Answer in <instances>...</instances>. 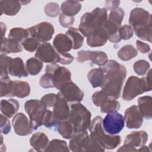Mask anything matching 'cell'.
<instances>
[{
    "mask_svg": "<svg viewBox=\"0 0 152 152\" xmlns=\"http://www.w3.org/2000/svg\"><path fill=\"white\" fill-rule=\"evenodd\" d=\"M104 72L102 90L110 98L120 97L123 83L126 76L125 67L115 60H109L102 68Z\"/></svg>",
    "mask_w": 152,
    "mask_h": 152,
    "instance_id": "cell-1",
    "label": "cell"
},
{
    "mask_svg": "<svg viewBox=\"0 0 152 152\" xmlns=\"http://www.w3.org/2000/svg\"><path fill=\"white\" fill-rule=\"evenodd\" d=\"M129 23L136 35L141 40L151 42V16L141 8H135L130 12Z\"/></svg>",
    "mask_w": 152,
    "mask_h": 152,
    "instance_id": "cell-2",
    "label": "cell"
},
{
    "mask_svg": "<svg viewBox=\"0 0 152 152\" xmlns=\"http://www.w3.org/2000/svg\"><path fill=\"white\" fill-rule=\"evenodd\" d=\"M90 138L103 148L113 150L121 142L119 135L106 134L102 127V118L97 116L94 118L89 127Z\"/></svg>",
    "mask_w": 152,
    "mask_h": 152,
    "instance_id": "cell-3",
    "label": "cell"
},
{
    "mask_svg": "<svg viewBox=\"0 0 152 152\" xmlns=\"http://www.w3.org/2000/svg\"><path fill=\"white\" fill-rule=\"evenodd\" d=\"M151 90V69H150L145 77L138 78L131 76L127 80L122 94L125 100H131L138 95Z\"/></svg>",
    "mask_w": 152,
    "mask_h": 152,
    "instance_id": "cell-4",
    "label": "cell"
},
{
    "mask_svg": "<svg viewBox=\"0 0 152 152\" xmlns=\"http://www.w3.org/2000/svg\"><path fill=\"white\" fill-rule=\"evenodd\" d=\"M107 18L105 8H96L91 12H86L81 17L79 31L84 36H87L93 30L102 27Z\"/></svg>",
    "mask_w": 152,
    "mask_h": 152,
    "instance_id": "cell-5",
    "label": "cell"
},
{
    "mask_svg": "<svg viewBox=\"0 0 152 152\" xmlns=\"http://www.w3.org/2000/svg\"><path fill=\"white\" fill-rule=\"evenodd\" d=\"M91 114L90 112L80 103L71 106L69 116L67 120L72 124L75 132L87 131L91 125Z\"/></svg>",
    "mask_w": 152,
    "mask_h": 152,
    "instance_id": "cell-6",
    "label": "cell"
},
{
    "mask_svg": "<svg viewBox=\"0 0 152 152\" xmlns=\"http://www.w3.org/2000/svg\"><path fill=\"white\" fill-rule=\"evenodd\" d=\"M69 148L74 152L104 151L105 150L90 138L87 131L75 133L69 141Z\"/></svg>",
    "mask_w": 152,
    "mask_h": 152,
    "instance_id": "cell-7",
    "label": "cell"
},
{
    "mask_svg": "<svg viewBox=\"0 0 152 152\" xmlns=\"http://www.w3.org/2000/svg\"><path fill=\"white\" fill-rule=\"evenodd\" d=\"M25 110L28 115L34 130L43 125V120L46 111V107L41 100L31 99L24 104Z\"/></svg>",
    "mask_w": 152,
    "mask_h": 152,
    "instance_id": "cell-8",
    "label": "cell"
},
{
    "mask_svg": "<svg viewBox=\"0 0 152 152\" xmlns=\"http://www.w3.org/2000/svg\"><path fill=\"white\" fill-rule=\"evenodd\" d=\"M125 126L124 117L117 110L112 111L102 119V127L104 131L109 135L119 134Z\"/></svg>",
    "mask_w": 152,
    "mask_h": 152,
    "instance_id": "cell-9",
    "label": "cell"
},
{
    "mask_svg": "<svg viewBox=\"0 0 152 152\" xmlns=\"http://www.w3.org/2000/svg\"><path fill=\"white\" fill-rule=\"evenodd\" d=\"M46 72L49 73L52 75L54 87L59 90L65 83L71 81L70 71L56 64H50L46 65Z\"/></svg>",
    "mask_w": 152,
    "mask_h": 152,
    "instance_id": "cell-10",
    "label": "cell"
},
{
    "mask_svg": "<svg viewBox=\"0 0 152 152\" xmlns=\"http://www.w3.org/2000/svg\"><path fill=\"white\" fill-rule=\"evenodd\" d=\"M148 140V134L144 131L131 132L128 135L124 145L118 149L119 151H137V147L143 146Z\"/></svg>",
    "mask_w": 152,
    "mask_h": 152,
    "instance_id": "cell-11",
    "label": "cell"
},
{
    "mask_svg": "<svg viewBox=\"0 0 152 152\" xmlns=\"http://www.w3.org/2000/svg\"><path fill=\"white\" fill-rule=\"evenodd\" d=\"M27 29L32 37L43 43L50 40L54 33L53 26L48 22H42Z\"/></svg>",
    "mask_w": 152,
    "mask_h": 152,
    "instance_id": "cell-12",
    "label": "cell"
},
{
    "mask_svg": "<svg viewBox=\"0 0 152 152\" xmlns=\"http://www.w3.org/2000/svg\"><path fill=\"white\" fill-rule=\"evenodd\" d=\"M58 94L67 102H80L83 99L84 95L83 91L72 81L62 86Z\"/></svg>",
    "mask_w": 152,
    "mask_h": 152,
    "instance_id": "cell-13",
    "label": "cell"
},
{
    "mask_svg": "<svg viewBox=\"0 0 152 152\" xmlns=\"http://www.w3.org/2000/svg\"><path fill=\"white\" fill-rule=\"evenodd\" d=\"M35 57L46 63L56 64L59 62V53L49 43L44 42L40 45L35 53Z\"/></svg>",
    "mask_w": 152,
    "mask_h": 152,
    "instance_id": "cell-14",
    "label": "cell"
},
{
    "mask_svg": "<svg viewBox=\"0 0 152 152\" xmlns=\"http://www.w3.org/2000/svg\"><path fill=\"white\" fill-rule=\"evenodd\" d=\"M77 59L80 63L90 60L93 64L99 66H103L108 61L107 55L106 53L103 51L99 50H80L78 52V57Z\"/></svg>",
    "mask_w": 152,
    "mask_h": 152,
    "instance_id": "cell-15",
    "label": "cell"
},
{
    "mask_svg": "<svg viewBox=\"0 0 152 152\" xmlns=\"http://www.w3.org/2000/svg\"><path fill=\"white\" fill-rule=\"evenodd\" d=\"M12 125L16 134L21 136L29 135L34 130L30 121L23 113L15 115L12 119Z\"/></svg>",
    "mask_w": 152,
    "mask_h": 152,
    "instance_id": "cell-16",
    "label": "cell"
},
{
    "mask_svg": "<svg viewBox=\"0 0 152 152\" xmlns=\"http://www.w3.org/2000/svg\"><path fill=\"white\" fill-rule=\"evenodd\" d=\"M124 119L126 126L129 129L139 128L143 122V116L136 105H133L126 109L125 112Z\"/></svg>",
    "mask_w": 152,
    "mask_h": 152,
    "instance_id": "cell-17",
    "label": "cell"
},
{
    "mask_svg": "<svg viewBox=\"0 0 152 152\" xmlns=\"http://www.w3.org/2000/svg\"><path fill=\"white\" fill-rule=\"evenodd\" d=\"M53 107V113L58 122V124L61 121H65L68 119L70 112L69 107L68 105L67 102L58 94H57L56 99Z\"/></svg>",
    "mask_w": 152,
    "mask_h": 152,
    "instance_id": "cell-18",
    "label": "cell"
},
{
    "mask_svg": "<svg viewBox=\"0 0 152 152\" xmlns=\"http://www.w3.org/2000/svg\"><path fill=\"white\" fill-rule=\"evenodd\" d=\"M107 40V33L103 27L93 30L87 36V45L91 47L103 46Z\"/></svg>",
    "mask_w": 152,
    "mask_h": 152,
    "instance_id": "cell-19",
    "label": "cell"
},
{
    "mask_svg": "<svg viewBox=\"0 0 152 152\" xmlns=\"http://www.w3.org/2000/svg\"><path fill=\"white\" fill-rule=\"evenodd\" d=\"M53 45L56 50L59 53H67L73 48V43L70 38L67 35L62 33L55 36Z\"/></svg>",
    "mask_w": 152,
    "mask_h": 152,
    "instance_id": "cell-20",
    "label": "cell"
},
{
    "mask_svg": "<svg viewBox=\"0 0 152 152\" xmlns=\"http://www.w3.org/2000/svg\"><path fill=\"white\" fill-rule=\"evenodd\" d=\"M8 72L11 75L19 78L26 77L28 75L27 69L25 68L24 62L20 58H12Z\"/></svg>",
    "mask_w": 152,
    "mask_h": 152,
    "instance_id": "cell-21",
    "label": "cell"
},
{
    "mask_svg": "<svg viewBox=\"0 0 152 152\" xmlns=\"http://www.w3.org/2000/svg\"><path fill=\"white\" fill-rule=\"evenodd\" d=\"M30 145L37 151L46 150L49 142L48 137L43 132L34 133L30 140Z\"/></svg>",
    "mask_w": 152,
    "mask_h": 152,
    "instance_id": "cell-22",
    "label": "cell"
},
{
    "mask_svg": "<svg viewBox=\"0 0 152 152\" xmlns=\"http://www.w3.org/2000/svg\"><path fill=\"white\" fill-rule=\"evenodd\" d=\"M20 42L10 38L4 37L2 39L1 52L3 54L10 53H18L23 50V48Z\"/></svg>",
    "mask_w": 152,
    "mask_h": 152,
    "instance_id": "cell-23",
    "label": "cell"
},
{
    "mask_svg": "<svg viewBox=\"0 0 152 152\" xmlns=\"http://www.w3.org/2000/svg\"><path fill=\"white\" fill-rule=\"evenodd\" d=\"M152 98L149 96L140 97L137 100L138 107L142 116L147 119H150L152 116Z\"/></svg>",
    "mask_w": 152,
    "mask_h": 152,
    "instance_id": "cell-24",
    "label": "cell"
},
{
    "mask_svg": "<svg viewBox=\"0 0 152 152\" xmlns=\"http://www.w3.org/2000/svg\"><path fill=\"white\" fill-rule=\"evenodd\" d=\"M21 4L18 1H1V14L7 15H15L20 11Z\"/></svg>",
    "mask_w": 152,
    "mask_h": 152,
    "instance_id": "cell-25",
    "label": "cell"
},
{
    "mask_svg": "<svg viewBox=\"0 0 152 152\" xmlns=\"http://www.w3.org/2000/svg\"><path fill=\"white\" fill-rule=\"evenodd\" d=\"M30 87L26 81H14L11 96H16L19 98H24L29 95Z\"/></svg>",
    "mask_w": 152,
    "mask_h": 152,
    "instance_id": "cell-26",
    "label": "cell"
},
{
    "mask_svg": "<svg viewBox=\"0 0 152 152\" xmlns=\"http://www.w3.org/2000/svg\"><path fill=\"white\" fill-rule=\"evenodd\" d=\"M19 103L17 100L11 99L1 101V112L7 118H11L18 110Z\"/></svg>",
    "mask_w": 152,
    "mask_h": 152,
    "instance_id": "cell-27",
    "label": "cell"
},
{
    "mask_svg": "<svg viewBox=\"0 0 152 152\" xmlns=\"http://www.w3.org/2000/svg\"><path fill=\"white\" fill-rule=\"evenodd\" d=\"M81 8V4L78 1H66L61 5L62 14L70 17H74V15L77 14Z\"/></svg>",
    "mask_w": 152,
    "mask_h": 152,
    "instance_id": "cell-28",
    "label": "cell"
},
{
    "mask_svg": "<svg viewBox=\"0 0 152 152\" xmlns=\"http://www.w3.org/2000/svg\"><path fill=\"white\" fill-rule=\"evenodd\" d=\"M87 78L94 88L101 87L103 81L104 72L102 68L93 69L88 72Z\"/></svg>",
    "mask_w": 152,
    "mask_h": 152,
    "instance_id": "cell-29",
    "label": "cell"
},
{
    "mask_svg": "<svg viewBox=\"0 0 152 152\" xmlns=\"http://www.w3.org/2000/svg\"><path fill=\"white\" fill-rule=\"evenodd\" d=\"M67 35L71 40L73 43V49H78L81 48L83 44L84 37L78 29L74 27H69L66 31Z\"/></svg>",
    "mask_w": 152,
    "mask_h": 152,
    "instance_id": "cell-30",
    "label": "cell"
},
{
    "mask_svg": "<svg viewBox=\"0 0 152 152\" xmlns=\"http://www.w3.org/2000/svg\"><path fill=\"white\" fill-rule=\"evenodd\" d=\"M56 128L59 134L65 139H71L75 134L72 124L67 119L59 122Z\"/></svg>",
    "mask_w": 152,
    "mask_h": 152,
    "instance_id": "cell-31",
    "label": "cell"
},
{
    "mask_svg": "<svg viewBox=\"0 0 152 152\" xmlns=\"http://www.w3.org/2000/svg\"><path fill=\"white\" fill-rule=\"evenodd\" d=\"M138 54L137 49L131 45H126L121 48L118 52V56L122 61H127L135 58Z\"/></svg>",
    "mask_w": 152,
    "mask_h": 152,
    "instance_id": "cell-32",
    "label": "cell"
},
{
    "mask_svg": "<svg viewBox=\"0 0 152 152\" xmlns=\"http://www.w3.org/2000/svg\"><path fill=\"white\" fill-rule=\"evenodd\" d=\"M43 63L36 58H30L26 61V69L28 73L31 75L39 74L42 68Z\"/></svg>",
    "mask_w": 152,
    "mask_h": 152,
    "instance_id": "cell-33",
    "label": "cell"
},
{
    "mask_svg": "<svg viewBox=\"0 0 152 152\" xmlns=\"http://www.w3.org/2000/svg\"><path fill=\"white\" fill-rule=\"evenodd\" d=\"M69 150L65 141L54 139L49 142L45 151H69Z\"/></svg>",
    "mask_w": 152,
    "mask_h": 152,
    "instance_id": "cell-34",
    "label": "cell"
},
{
    "mask_svg": "<svg viewBox=\"0 0 152 152\" xmlns=\"http://www.w3.org/2000/svg\"><path fill=\"white\" fill-rule=\"evenodd\" d=\"M30 35L27 29H24L20 27L12 28L8 34V38L14 39L19 42H23Z\"/></svg>",
    "mask_w": 152,
    "mask_h": 152,
    "instance_id": "cell-35",
    "label": "cell"
},
{
    "mask_svg": "<svg viewBox=\"0 0 152 152\" xmlns=\"http://www.w3.org/2000/svg\"><path fill=\"white\" fill-rule=\"evenodd\" d=\"M1 97H10L13 81L8 76L1 77Z\"/></svg>",
    "mask_w": 152,
    "mask_h": 152,
    "instance_id": "cell-36",
    "label": "cell"
},
{
    "mask_svg": "<svg viewBox=\"0 0 152 152\" xmlns=\"http://www.w3.org/2000/svg\"><path fill=\"white\" fill-rule=\"evenodd\" d=\"M100 107V111L102 113H107L112 111L119 110L120 108V103L116 99L109 98Z\"/></svg>",
    "mask_w": 152,
    "mask_h": 152,
    "instance_id": "cell-37",
    "label": "cell"
},
{
    "mask_svg": "<svg viewBox=\"0 0 152 152\" xmlns=\"http://www.w3.org/2000/svg\"><path fill=\"white\" fill-rule=\"evenodd\" d=\"M133 68L136 74L139 75H144L150 68V65L147 61L140 59L134 63Z\"/></svg>",
    "mask_w": 152,
    "mask_h": 152,
    "instance_id": "cell-38",
    "label": "cell"
},
{
    "mask_svg": "<svg viewBox=\"0 0 152 152\" xmlns=\"http://www.w3.org/2000/svg\"><path fill=\"white\" fill-rule=\"evenodd\" d=\"M21 45L27 51L33 52L37 49L40 46V42L34 37H28L21 42Z\"/></svg>",
    "mask_w": 152,
    "mask_h": 152,
    "instance_id": "cell-39",
    "label": "cell"
},
{
    "mask_svg": "<svg viewBox=\"0 0 152 152\" xmlns=\"http://www.w3.org/2000/svg\"><path fill=\"white\" fill-rule=\"evenodd\" d=\"M124 10L122 8L118 7L110 11L107 19L121 26V23L124 17Z\"/></svg>",
    "mask_w": 152,
    "mask_h": 152,
    "instance_id": "cell-40",
    "label": "cell"
},
{
    "mask_svg": "<svg viewBox=\"0 0 152 152\" xmlns=\"http://www.w3.org/2000/svg\"><path fill=\"white\" fill-rule=\"evenodd\" d=\"M1 77L8 76V70L10 62L12 59L5 54H1Z\"/></svg>",
    "mask_w": 152,
    "mask_h": 152,
    "instance_id": "cell-41",
    "label": "cell"
},
{
    "mask_svg": "<svg viewBox=\"0 0 152 152\" xmlns=\"http://www.w3.org/2000/svg\"><path fill=\"white\" fill-rule=\"evenodd\" d=\"M43 125L49 128H51L54 126L56 127L58 122L55 118L53 112L49 110H46L43 120Z\"/></svg>",
    "mask_w": 152,
    "mask_h": 152,
    "instance_id": "cell-42",
    "label": "cell"
},
{
    "mask_svg": "<svg viewBox=\"0 0 152 152\" xmlns=\"http://www.w3.org/2000/svg\"><path fill=\"white\" fill-rule=\"evenodd\" d=\"M109 97L102 90L95 92L92 96V100L96 106H101Z\"/></svg>",
    "mask_w": 152,
    "mask_h": 152,
    "instance_id": "cell-43",
    "label": "cell"
},
{
    "mask_svg": "<svg viewBox=\"0 0 152 152\" xmlns=\"http://www.w3.org/2000/svg\"><path fill=\"white\" fill-rule=\"evenodd\" d=\"M45 14L51 17H56L59 14L60 9L58 4L55 2H50L45 7Z\"/></svg>",
    "mask_w": 152,
    "mask_h": 152,
    "instance_id": "cell-44",
    "label": "cell"
},
{
    "mask_svg": "<svg viewBox=\"0 0 152 152\" xmlns=\"http://www.w3.org/2000/svg\"><path fill=\"white\" fill-rule=\"evenodd\" d=\"M119 32L121 39L124 40L129 39L134 34L133 28L131 26L129 25H124V26L120 27Z\"/></svg>",
    "mask_w": 152,
    "mask_h": 152,
    "instance_id": "cell-45",
    "label": "cell"
},
{
    "mask_svg": "<svg viewBox=\"0 0 152 152\" xmlns=\"http://www.w3.org/2000/svg\"><path fill=\"white\" fill-rule=\"evenodd\" d=\"M40 85L45 88L54 87L52 75L49 73L46 72L40 79Z\"/></svg>",
    "mask_w": 152,
    "mask_h": 152,
    "instance_id": "cell-46",
    "label": "cell"
},
{
    "mask_svg": "<svg viewBox=\"0 0 152 152\" xmlns=\"http://www.w3.org/2000/svg\"><path fill=\"white\" fill-rule=\"evenodd\" d=\"M56 96L57 94H55L54 93L47 94L42 97L41 101L46 107H51L53 106L55 103Z\"/></svg>",
    "mask_w": 152,
    "mask_h": 152,
    "instance_id": "cell-47",
    "label": "cell"
},
{
    "mask_svg": "<svg viewBox=\"0 0 152 152\" xmlns=\"http://www.w3.org/2000/svg\"><path fill=\"white\" fill-rule=\"evenodd\" d=\"M11 131V124L6 116L1 114V132L8 134Z\"/></svg>",
    "mask_w": 152,
    "mask_h": 152,
    "instance_id": "cell-48",
    "label": "cell"
},
{
    "mask_svg": "<svg viewBox=\"0 0 152 152\" xmlns=\"http://www.w3.org/2000/svg\"><path fill=\"white\" fill-rule=\"evenodd\" d=\"M59 19L60 24L64 27H68L72 26L74 21V17L68 16L62 13L60 14Z\"/></svg>",
    "mask_w": 152,
    "mask_h": 152,
    "instance_id": "cell-49",
    "label": "cell"
},
{
    "mask_svg": "<svg viewBox=\"0 0 152 152\" xmlns=\"http://www.w3.org/2000/svg\"><path fill=\"white\" fill-rule=\"evenodd\" d=\"M59 63L63 65H68L74 61V57L69 53H59Z\"/></svg>",
    "mask_w": 152,
    "mask_h": 152,
    "instance_id": "cell-50",
    "label": "cell"
},
{
    "mask_svg": "<svg viewBox=\"0 0 152 152\" xmlns=\"http://www.w3.org/2000/svg\"><path fill=\"white\" fill-rule=\"evenodd\" d=\"M136 45L138 49L142 53H146L150 50V47L148 44L144 43L140 40H137Z\"/></svg>",
    "mask_w": 152,
    "mask_h": 152,
    "instance_id": "cell-51",
    "label": "cell"
},
{
    "mask_svg": "<svg viewBox=\"0 0 152 152\" xmlns=\"http://www.w3.org/2000/svg\"><path fill=\"white\" fill-rule=\"evenodd\" d=\"M120 4V1H106V10H110V11L113 10V9H115L116 8L118 7L119 5Z\"/></svg>",
    "mask_w": 152,
    "mask_h": 152,
    "instance_id": "cell-52",
    "label": "cell"
},
{
    "mask_svg": "<svg viewBox=\"0 0 152 152\" xmlns=\"http://www.w3.org/2000/svg\"><path fill=\"white\" fill-rule=\"evenodd\" d=\"M1 31H2V39L4 38V34H5L6 31V26L3 23H1Z\"/></svg>",
    "mask_w": 152,
    "mask_h": 152,
    "instance_id": "cell-53",
    "label": "cell"
}]
</instances>
